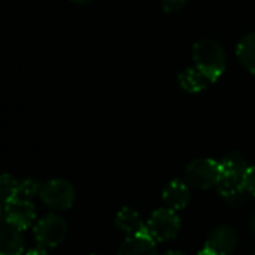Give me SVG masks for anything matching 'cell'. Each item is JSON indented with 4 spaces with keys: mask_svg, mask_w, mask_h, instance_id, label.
I'll use <instances>...</instances> for the list:
<instances>
[{
    "mask_svg": "<svg viewBox=\"0 0 255 255\" xmlns=\"http://www.w3.org/2000/svg\"><path fill=\"white\" fill-rule=\"evenodd\" d=\"M194 66L211 81L215 82L224 73L226 52L223 46L212 39H202L193 46Z\"/></svg>",
    "mask_w": 255,
    "mask_h": 255,
    "instance_id": "obj_1",
    "label": "cell"
},
{
    "mask_svg": "<svg viewBox=\"0 0 255 255\" xmlns=\"http://www.w3.org/2000/svg\"><path fill=\"white\" fill-rule=\"evenodd\" d=\"M221 164L212 158H199L191 161L185 169V179L188 185L197 190H208L217 187L221 179Z\"/></svg>",
    "mask_w": 255,
    "mask_h": 255,
    "instance_id": "obj_2",
    "label": "cell"
},
{
    "mask_svg": "<svg viewBox=\"0 0 255 255\" xmlns=\"http://www.w3.org/2000/svg\"><path fill=\"white\" fill-rule=\"evenodd\" d=\"M181 230V220L176 211L170 208L157 209L146 221V233L155 242H167L178 236Z\"/></svg>",
    "mask_w": 255,
    "mask_h": 255,
    "instance_id": "obj_3",
    "label": "cell"
},
{
    "mask_svg": "<svg viewBox=\"0 0 255 255\" xmlns=\"http://www.w3.org/2000/svg\"><path fill=\"white\" fill-rule=\"evenodd\" d=\"M42 202L54 211H66L75 203V188L64 179H52L42 185L39 193Z\"/></svg>",
    "mask_w": 255,
    "mask_h": 255,
    "instance_id": "obj_4",
    "label": "cell"
},
{
    "mask_svg": "<svg viewBox=\"0 0 255 255\" xmlns=\"http://www.w3.org/2000/svg\"><path fill=\"white\" fill-rule=\"evenodd\" d=\"M67 235V224L66 221L55 215L49 214L45 215L42 220L37 221L34 227V239L42 248H54L60 245Z\"/></svg>",
    "mask_w": 255,
    "mask_h": 255,
    "instance_id": "obj_5",
    "label": "cell"
},
{
    "mask_svg": "<svg viewBox=\"0 0 255 255\" xmlns=\"http://www.w3.org/2000/svg\"><path fill=\"white\" fill-rule=\"evenodd\" d=\"M4 223L16 230H27L36 220V211L31 200L13 199L3 205Z\"/></svg>",
    "mask_w": 255,
    "mask_h": 255,
    "instance_id": "obj_6",
    "label": "cell"
},
{
    "mask_svg": "<svg viewBox=\"0 0 255 255\" xmlns=\"http://www.w3.org/2000/svg\"><path fill=\"white\" fill-rule=\"evenodd\" d=\"M238 245V233L230 226H218L209 235L205 250L211 255H230Z\"/></svg>",
    "mask_w": 255,
    "mask_h": 255,
    "instance_id": "obj_7",
    "label": "cell"
},
{
    "mask_svg": "<svg viewBox=\"0 0 255 255\" xmlns=\"http://www.w3.org/2000/svg\"><path fill=\"white\" fill-rule=\"evenodd\" d=\"M118 255H157L155 241L146 232L131 235L120 245Z\"/></svg>",
    "mask_w": 255,
    "mask_h": 255,
    "instance_id": "obj_8",
    "label": "cell"
},
{
    "mask_svg": "<svg viewBox=\"0 0 255 255\" xmlns=\"http://www.w3.org/2000/svg\"><path fill=\"white\" fill-rule=\"evenodd\" d=\"M163 200L167 208L173 211H182L190 203V190L182 181H172L163 191Z\"/></svg>",
    "mask_w": 255,
    "mask_h": 255,
    "instance_id": "obj_9",
    "label": "cell"
},
{
    "mask_svg": "<svg viewBox=\"0 0 255 255\" xmlns=\"http://www.w3.org/2000/svg\"><path fill=\"white\" fill-rule=\"evenodd\" d=\"M117 227L127 233L128 236L131 235H140V233H145L146 232V224L143 223L140 214L133 209V208H123L118 215H117V221H115Z\"/></svg>",
    "mask_w": 255,
    "mask_h": 255,
    "instance_id": "obj_10",
    "label": "cell"
},
{
    "mask_svg": "<svg viewBox=\"0 0 255 255\" xmlns=\"http://www.w3.org/2000/svg\"><path fill=\"white\" fill-rule=\"evenodd\" d=\"M24 253V238L21 230L10 226L3 227L0 233V255H22Z\"/></svg>",
    "mask_w": 255,
    "mask_h": 255,
    "instance_id": "obj_11",
    "label": "cell"
},
{
    "mask_svg": "<svg viewBox=\"0 0 255 255\" xmlns=\"http://www.w3.org/2000/svg\"><path fill=\"white\" fill-rule=\"evenodd\" d=\"M178 81H179L181 88L187 93H200L211 84V81L196 66L188 67L184 72H181V75L178 76Z\"/></svg>",
    "mask_w": 255,
    "mask_h": 255,
    "instance_id": "obj_12",
    "label": "cell"
},
{
    "mask_svg": "<svg viewBox=\"0 0 255 255\" xmlns=\"http://www.w3.org/2000/svg\"><path fill=\"white\" fill-rule=\"evenodd\" d=\"M217 188H218V193L223 197H226L227 200L241 199V197H244V193H245L244 176L221 173V179H220Z\"/></svg>",
    "mask_w": 255,
    "mask_h": 255,
    "instance_id": "obj_13",
    "label": "cell"
},
{
    "mask_svg": "<svg viewBox=\"0 0 255 255\" xmlns=\"http://www.w3.org/2000/svg\"><path fill=\"white\" fill-rule=\"evenodd\" d=\"M241 64L255 75V31L242 37L236 49Z\"/></svg>",
    "mask_w": 255,
    "mask_h": 255,
    "instance_id": "obj_14",
    "label": "cell"
},
{
    "mask_svg": "<svg viewBox=\"0 0 255 255\" xmlns=\"http://www.w3.org/2000/svg\"><path fill=\"white\" fill-rule=\"evenodd\" d=\"M221 172L223 173H227V175H239V176H245L247 170H248V164H247V160L238 154V152H232L229 154L227 157H224L221 161Z\"/></svg>",
    "mask_w": 255,
    "mask_h": 255,
    "instance_id": "obj_15",
    "label": "cell"
},
{
    "mask_svg": "<svg viewBox=\"0 0 255 255\" xmlns=\"http://www.w3.org/2000/svg\"><path fill=\"white\" fill-rule=\"evenodd\" d=\"M40 188H42V185L37 181H34V179H24V181L18 182L15 199L31 200L37 193H40Z\"/></svg>",
    "mask_w": 255,
    "mask_h": 255,
    "instance_id": "obj_16",
    "label": "cell"
},
{
    "mask_svg": "<svg viewBox=\"0 0 255 255\" xmlns=\"http://www.w3.org/2000/svg\"><path fill=\"white\" fill-rule=\"evenodd\" d=\"M16 188H18V181H15V178H12L10 175L3 173L0 178V193H1L3 205L15 199Z\"/></svg>",
    "mask_w": 255,
    "mask_h": 255,
    "instance_id": "obj_17",
    "label": "cell"
},
{
    "mask_svg": "<svg viewBox=\"0 0 255 255\" xmlns=\"http://www.w3.org/2000/svg\"><path fill=\"white\" fill-rule=\"evenodd\" d=\"M187 4V0H161V7L167 13H176L182 10Z\"/></svg>",
    "mask_w": 255,
    "mask_h": 255,
    "instance_id": "obj_18",
    "label": "cell"
},
{
    "mask_svg": "<svg viewBox=\"0 0 255 255\" xmlns=\"http://www.w3.org/2000/svg\"><path fill=\"white\" fill-rule=\"evenodd\" d=\"M244 185H245V191L255 196V166L248 167V170L244 176Z\"/></svg>",
    "mask_w": 255,
    "mask_h": 255,
    "instance_id": "obj_19",
    "label": "cell"
},
{
    "mask_svg": "<svg viewBox=\"0 0 255 255\" xmlns=\"http://www.w3.org/2000/svg\"><path fill=\"white\" fill-rule=\"evenodd\" d=\"M27 255H48L43 250H42V247L40 248H34V250H30Z\"/></svg>",
    "mask_w": 255,
    "mask_h": 255,
    "instance_id": "obj_20",
    "label": "cell"
},
{
    "mask_svg": "<svg viewBox=\"0 0 255 255\" xmlns=\"http://www.w3.org/2000/svg\"><path fill=\"white\" fill-rule=\"evenodd\" d=\"M163 255H187V254H184V253H181V251H167V253H164Z\"/></svg>",
    "mask_w": 255,
    "mask_h": 255,
    "instance_id": "obj_21",
    "label": "cell"
},
{
    "mask_svg": "<svg viewBox=\"0 0 255 255\" xmlns=\"http://www.w3.org/2000/svg\"><path fill=\"white\" fill-rule=\"evenodd\" d=\"M72 3H78V4H85V3H90L91 0H70Z\"/></svg>",
    "mask_w": 255,
    "mask_h": 255,
    "instance_id": "obj_22",
    "label": "cell"
},
{
    "mask_svg": "<svg viewBox=\"0 0 255 255\" xmlns=\"http://www.w3.org/2000/svg\"><path fill=\"white\" fill-rule=\"evenodd\" d=\"M251 229H253V232L255 233V214L251 217Z\"/></svg>",
    "mask_w": 255,
    "mask_h": 255,
    "instance_id": "obj_23",
    "label": "cell"
},
{
    "mask_svg": "<svg viewBox=\"0 0 255 255\" xmlns=\"http://www.w3.org/2000/svg\"><path fill=\"white\" fill-rule=\"evenodd\" d=\"M199 255H211V254H209V253H208V251H206V250L203 248V250H202V251L199 253Z\"/></svg>",
    "mask_w": 255,
    "mask_h": 255,
    "instance_id": "obj_24",
    "label": "cell"
},
{
    "mask_svg": "<svg viewBox=\"0 0 255 255\" xmlns=\"http://www.w3.org/2000/svg\"><path fill=\"white\" fill-rule=\"evenodd\" d=\"M254 255H255V253H254Z\"/></svg>",
    "mask_w": 255,
    "mask_h": 255,
    "instance_id": "obj_25",
    "label": "cell"
}]
</instances>
